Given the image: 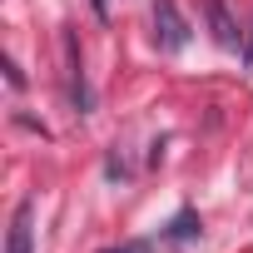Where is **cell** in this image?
<instances>
[{"label": "cell", "mask_w": 253, "mask_h": 253, "mask_svg": "<svg viewBox=\"0 0 253 253\" xmlns=\"http://www.w3.org/2000/svg\"><path fill=\"white\" fill-rule=\"evenodd\" d=\"M154 45L164 55H179L189 45V20H184V10L174 0H154Z\"/></svg>", "instance_id": "cell-1"}, {"label": "cell", "mask_w": 253, "mask_h": 253, "mask_svg": "<svg viewBox=\"0 0 253 253\" xmlns=\"http://www.w3.org/2000/svg\"><path fill=\"white\" fill-rule=\"evenodd\" d=\"M65 75H70V104H75V114H89V109H94V99H89L84 60H80V45H75V35H70V30H65Z\"/></svg>", "instance_id": "cell-2"}, {"label": "cell", "mask_w": 253, "mask_h": 253, "mask_svg": "<svg viewBox=\"0 0 253 253\" xmlns=\"http://www.w3.org/2000/svg\"><path fill=\"white\" fill-rule=\"evenodd\" d=\"M5 253H35V199H20V204H15Z\"/></svg>", "instance_id": "cell-3"}, {"label": "cell", "mask_w": 253, "mask_h": 253, "mask_svg": "<svg viewBox=\"0 0 253 253\" xmlns=\"http://www.w3.org/2000/svg\"><path fill=\"white\" fill-rule=\"evenodd\" d=\"M204 15H209V30H213V40H218L223 50H238L243 30H238V20H233V10H228V0H209V5H204Z\"/></svg>", "instance_id": "cell-4"}, {"label": "cell", "mask_w": 253, "mask_h": 253, "mask_svg": "<svg viewBox=\"0 0 253 253\" xmlns=\"http://www.w3.org/2000/svg\"><path fill=\"white\" fill-rule=\"evenodd\" d=\"M199 233H204V223H199V213H194V209H179V213H174V223L164 228V243H174V248H184V243H194Z\"/></svg>", "instance_id": "cell-5"}, {"label": "cell", "mask_w": 253, "mask_h": 253, "mask_svg": "<svg viewBox=\"0 0 253 253\" xmlns=\"http://www.w3.org/2000/svg\"><path fill=\"white\" fill-rule=\"evenodd\" d=\"M5 75H10V84H15V89H25V75H20V65H15V60H5Z\"/></svg>", "instance_id": "cell-6"}, {"label": "cell", "mask_w": 253, "mask_h": 253, "mask_svg": "<svg viewBox=\"0 0 253 253\" xmlns=\"http://www.w3.org/2000/svg\"><path fill=\"white\" fill-rule=\"evenodd\" d=\"M154 243H124V248H109V253H149Z\"/></svg>", "instance_id": "cell-7"}, {"label": "cell", "mask_w": 253, "mask_h": 253, "mask_svg": "<svg viewBox=\"0 0 253 253\" xmlns=\"http://www.w3.org/2000/svg\"><path fill=\"white\" fill-rule=\"evenodd\" d=\"M243 65H248V75H253V30H248V40H243Z\"/></svg>", "instance_id": "cell-8"}, {"label": "cell", "mask_w": 253, "mask_h": 253, "mask_svg": "<svg viewBox=\"0 0 253 253\" xmlns=\"http://www.w3.org/2000/svg\"><path fill=\"white\" fill-rule=\"evenodd\" d=\"M89 5H94V15H104V10H109V0H89Z\"/></svg>", "instance_id": "cell-9"}]
</instances>
